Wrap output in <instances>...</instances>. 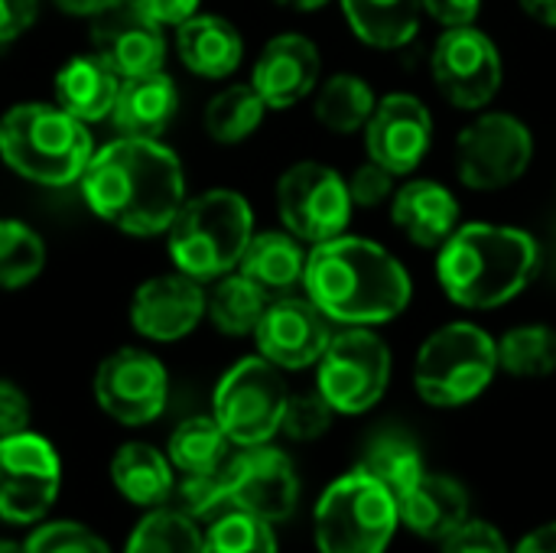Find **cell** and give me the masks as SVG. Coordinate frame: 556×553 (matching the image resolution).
I'll return each instance as SVG.
<instances>
[{
	"label": "cell",
	"instance_id": "8fae6325",
	"mask_svg": "<svg viewBox=\"0 0 556 553\" xmlns=\"http://www.w3.org/2000/svg\"><path fill=\"white\" fill-rule=\"evenodd\" d=\"M534 160L528 124L508 111H482L456 140V173L472 192H502L515 186Z\"/></svg>",
	"mask_w": 556,
	"mask_h": 553
},
{
	"label": "cell",
	"instance_id": "4fadbf2b",
	"mask_svg": "<svg viewBox=\"0 0 556 553\" xmlns=\"http://www.w3.org/2000/svg\"><path fill=\"white\" fill-rule=\"evenodd\" d=\"M91 394L111 420L124 427H147L166 411L169 375L153 352L124 345L94 368Z\"/></svg>",
	"mask_w": 556,
	"mask_h": 553
},
{
	"label": "cell",
	"instance_id": "7dc6e473",
	"mask_svg": "<svg viewBox=\"0 0 556 553\" xmlns=\"http://www.w3.org/2000/svg\"><path fill=\"white\" fill-rule=\"evenodd\" d=\"M511 553H556V521L534 528Z\"/></svg>",
	"mask_w": 556,
	"mask_h": 553
},
{
	"label": "cell",
	"instance_id": "2e32d148",
	"mask_svg": "<svg viewBox=\"0 0 556 553\" xmlns=\"http://www.w3.org/2000/svg\"><path fill=\"white\" fill-rule=\"evenodd\" d=\"M91 52L101 55L121 78L166 68L169 39L166 26L156 23L140 0H114L91 20Z\"/></svg>",
	"mask_w": 556,
	"mask_h": 553
},
{
	"label": "cell",
	"instance_id": "74e56055",
	"mask_svg": "<svg viewBox=\"0 0 556 553\" xmlns=\"http://www.w3.org/2000/svg\"><path fill=\"white\" fill-rule=\"evenodd\" d=\"M173 499H176V508L182 515H189L192 521H212L215 515H222L228 508L225 466H218L212 473H179V479L173 486Z\"/></svg>",
	"mask_w": 556,
	"mask_h": 553
},
{
	"label": "cell",
	"instance_id": "44dd1931",
	"mask_svg": "<svg viewBox=\"0 0 556 553\" xmlns=\"http://www.w3.org/2000/svg\"><path fill=\"white\" fill-rule=\"evenodd\" d=\"M173 46L179 62L208 81H222L238 72L244 59L241 29L222 13H192L179 26H173Z\"/></svg>",
	"mask_w": 556,
	"mask_h": 553
},
{
	"label": "cell",
	"instance_id": "ba28073f",
	"mask_svg": "<svg viewBox=\"0 0 556 553\" xmlns=\"http://www.w3.org/2000/svg\"><path fill=\"white\" fill-rule=\"evenodd\" d=\"M391 368V349L371 326H345L316 362V391L336 414H368L388 394Z\"/></svg>",
	"mask_w": 556,
	"mask_h": 553
},
{
	"label": "cell",
	"instance_id": "30bf717a",
	"mask_svg": "<svg viewBox=\"0 0 556 553\" xmlns=\"http://www.w3.org/2000/svg\"><path fill=\"white\" fill-rule=\"evenodd\" d=\"M274 199L280 225L309 248L345 235L352 222V196L345 176L316 160L287 166L277 179Z\"/></svg>",
	"mask_w": 556,
	"mask_h": 553
},
{
	"label": "cell",
	"instance_id": "d6986e66",
	"mask_svg": "<svg viewBox=\"0 0 556 553\" xmlns=\"http://www.w3.org/2000/svg\"><path fill=\"white\" fill-rule=\"evenodd\" d=\"M130 326L150 342H179L205 319V287L179 271L143 280L130 297Z\"/></svg>",
	"mask_w": 556,
	"mask_h": 553
},
{
	"label": "cell",
	"instance_id": "d590c367",
	"mask_svg": "<svg viewBox=\"0 0 556 553\" xmlns=\"http://www.w3.org/2000/svg\"><path fill=\"white\" fill-rule=\"evenodd\" d=\"M124 553H202L199 521L179 508H153L130 535Z\"/></svg>",
	"mask_w": 556,
	"mask_h": 553
},
{
	"label": "cell",
	"instance_id": "7bdbcfd3",
	"mask_svg": "<svg viewBox=\"0 0 556 553\" xmlns=\"http://www.w3.org/2000/svg\"><path fill=\"white\" fill-rule=\"evenodd\" d=\"M29 420H33L29 394L16 381L0 378V437H13V433L29 430Z\"/></svg>",
	"mask_w": 556,
	"mask_h": 553
},
{
	"label": "cell",
	"instance_id": "f546056e",
	"mask_svg": "<svg viewBox=\"0 0 556 553\" xmlns=\"http://www.w3.org/2000/svg\"><path fill=\"white\" fill-rule=\"evenodd\" d=\"M313 114L316 121L332 130V134H358L365 130L378 98H375V88L355 75V72H336L329 75L326 81L316 85L313 91Z\"/></svg>",
	"mask_w": 556,
	"mask_h": 553
},
{
	"label": "cell",
	"instance_id": "681fc988",
	"mask_svg": "<svg viewBox=\"0 0 556 553\" xmlns=\"http://www.w3.org/2000/svg\"><path fill=\"white\" fill-rule=\"evenodd\" d=\"M518 3L531 20H538L544 26H556V0H518Z\"/></svg>",
	"mask_w": 556,
	"mask_h": 553
},
{
	"label": "cell",
	"instance_id": "60d3db41",
	"mask_svg": "<svg viewBox=\"0 0 556 553\" xmlns=\"http://www.w3.org/2000/svg\"><path fill=\"white\" fill-rule=\"evenodd\" d=\"M440 553H511L505 535L482 518H469L463 521L453 535H446L440 541Z\"/></svg>",
	"mask_w": 556,
	"mask_h": 553
},
{
	"label": "cell",
	"instance_id": "7c38bea8",
	"mask_svg": "<svg viewBox=\"0 0 556 553\" xmlns=\"http://www.w3.org/2000/svg\"><path fill=\"white\" fill-rule=\"evenodd\" d=\"M430 72H433L440 95L459 111L489 108L505 75L495 39L476 23L450 26L440 33L433 55H430Z\"/></svg>",
	"mask_w": 556,
	"mask_h": 553
},
{
	"label": "cell",
	"instance_id": "603a6c76",
	"mask_svg": "<svg viewBox=\"0 0 556 553\" xmlns=\"http://www.w3.org/2000/svg\"><path fill=\"white\" fill-rule=\"evenodd\" d=\"M459 199L437 179H410L391 196L394 228L417 248H440L459 228Z\"/></svg>",
	"mask_w": 556,
	"mask_h": 553
},
{
	"label": "cell",
	"instance_id": "c3c4849f",
	"mask_svg": "<svg viewBox=\"0 0 556 553\" xmlns=\"http://www.w3.org/2000/svg\"><path fill=\"white\" fill-rule=\"evenodd\" d=\"M55 3V10H62V13H68V16H85V20H91L94 13H101L104 7H111L114 0H52Z\"/></svg>",
	"mask_w": 556,
	"mask_h": 553
},
{
	"label": "cell",
	"instance_id": "5b68a950",
	"mask_svg": "<svg viewBox=\"0 0 556 553\" xmlns=\"http://www.w3.org/2000/svg\"><path fill=\"white\" fill-rule=\"evenodd\" d=\"M254 235V209L235 189L189 196L166 228V251L179 274L212 284L231 271Z\"/></svg>",
	"mask_w": 556,
	"mask_h": 553
},
{
	"label": "cell",
	"instance_id": "cb8c5ba5",
	"mask_svg": "<svg viewBox=\"0 0 556 553\" xmlns=\"http://www.w3.org/2000/svg\"><path fill=\"white\" fill-rule=\"evenodd\" d=\"M397 512L407 531L440 544L446 535L472 518V502L459 479L446 473H424V479L397 502Z\"/></svg>",
	"mask_w": 556,
	"mask_h": 553
},
{
	"label": "cell",
	"instance_id": "f35d334b",
	"mask_svg": "<svg viewBox=\"0 0 556 553\" xmlns=\"http://www.w3.org/2000/svg\"><path fill=\"white\" fill-rule=\"evenodd\" d=\"M332 417H336V411L329 407V401L319 391L290 394L287 407H283L280 433H287L296 443H313L332 427Z\"/></svg>",
	"mask_w": 556,
	"mask_h": 553
},
{
	"label": "cell",
	"instance_id": "7402d4cb",
	"mask_svg": "<svg viewBox=\"0 0 556 553\" xmlns=\"http://www.w3.org/2000/svg\"><path fill=\"white\" fill-rule=\"evenodd\" d=\"M176 111H179V85L166 68H156L147 75L121 78L108 121L121 137L160 140L173 124Z\"/></svg>",
	"mask_w": 556,
	"mask_h": 553
},
{
	"label": "cell",
	"instance_id": "816d5d0a",
	"mask_svg": "<svg viewBox=\"0 0 556 553\" xmlns=\"http://www.w3.org/2000/svg\"><path fill=\"white\" fill-rule=\"evenodd\" d=\"M0 553H26V548H20L13 541H0Z\"/></svg>",
	"mask_w": 556,
	"mask_h": 553
},
{
	"label": "cell",
	"instance_id": "83f0119b",
	"mask_svg": "<svg viewBox=\"0 0 556 553\" xmlns=\"http://www.w3.org/2000/svg\"><path fill=\"white\" fill-rule=\"evenodd\" d=\"M349 29L371 49H404L424 23L420 0H339Z\"/></svg>",
	"mask_w": 556,
	"mask_h": 553
},
{
	"label": "cell",
	"instance_id": "bcb514c9",
	"mask_svg": "<svg viewBox=\"0 0 556 553\" xmlns=\"http://www.w3.org/2000/svg\"><path fill=\"white\" fill-rule=\"evenodd\" d=\"M199 3H202V0H140V7H143L156 23H163L166 29L179 26V23L189 20L192 13H199Z\"/></svg>",
	"mask_w": 556,
	"mask_h": 553
},
{
	"label": "cell",
	"instance_id": "484cf974",
	"mask_svg": "<svg viewBox=\"0 0 556 553\" xmlns=\"http://www.w3.org/2000/svg\"><path fill=\"white\" fill-rule=\"evenodd\" d=\"M306 248L300 238H293L287 228H270V231H254L238 271L254 280L267 297H283L303 287L306 274Z\"/></svg>",
	"mask_w": 556,
	"mask_h": 553
},
{
	"label": "cell",
	"instance_id": "9c48e42d",
	"mask_svg": "<svg viewBox=\"0 0 556 553\" xmlns=\"http://www.w3.org/2000/svg\"><path fill=\"white\" fill-rule=\"evenodd\" d=\"M287 398L283 372L264 355H248L218 378L212 417L235 447H261L280 433Z\"/></svg>",
	"mask_w": 556,
	"mask_h": 553
},
{
	"label": "cell",
	"instance_id": "f1b7e54d",
	"mask_svg": "<svg viewBox=\"0 0 556 553\" xmlns=\"http://www.w3.org/2000/svg\"><path fill=\"white\" fill-rule=\"evenodd\" d=\"M270 297L248 280L241 271H231L218 280H212V290H205V316L208 323L231 339L254 336Z\"/></svg>",
	"mask_w": 556,
	"mask_h": 553
},
{
	"label": "cell",
	"instance_id": "3957f363",
	"mask_svg": "<svg viewBox=\"0 0 556 553\" xmlns=\"http://www.w3.org/2000/svg\"><path fill=\"white\" fill-rule=\"evenodd\" d=\"M437 280L463 310H498L521 297L541 267L534 235L515 225L469 222L437 248Z\"/></svg>",
	"mask_w": 556,
	"mask_h": 553
},
{
	"label": "cell",
	"instance_id": "836d02e7",
	"mask_svg": "<svg viewBox=\"0 0 556 553\" xmlns=\"http://www.w3.org/2000/svg\"><path fill=\"white\" fill-rule=\"evenodd\" d=\"M498 345V372L511 378H551L556 372V329L544 323H525L508 329Z\"/></svg>",
	"mask_w": 556,
	"mask_h": 553
},
{
	"label": "cell",
	"instance_id": "4316f807",
	"mask_svg": "<svg viewBox=\"0 0 556 553\" xmlns=\"http://www.w3.org/2000/svg\"><path fill=\"white\" fill-rule=\"evenodd\" d=\"M111 482L130 505L160 508L173 499L176 469L156 447L124 443L111 460Z\"/></svg>",
	"mask_w": 556,
	"mask_h": 553
},
{
	"label": "cell",
	"instance_id": "ffe728a7",
	"mask_svg": "<svg viewBox=\"0 0 556 553\" xmlns=\"http://www.w3.org/2000/svg\"><path fill=\"white\" fill-rule=\"evenodd\" d=\"M323 81L319 46L303 33H280L254 59L251 85L270 111H287L309 98Z\"/></svg>",
	"mask_w": 556,
	"mask_h": 553
},
{
	"label": "cell",
	"instance_id": "8992f818",
	"mask_svg": "<svg viewBox=\"0 0 556 553\" xmlns=\"http://www.w3.org/2000/svg\"><path fill=\"white\" fill-rule=\"evenodd\" d=\"M498 375V345L476 323H446L424 339L414 359V388L430 407H463Z\"/></svg>",
	"mask_w": 556,
	"mask_h": 553
},
{
	"label": "cell",
	"instance_id": "e575fe53",
	"mask_svg": "<svg viewBox=\"0 0 556 553\" xmlns=\"http://www.w3.org/2000/svg\"><path fill=\"white\" fill-rule=\"evenodd\" d=\"M46 267V241L42 235L20 222L0 218V290L29 287Z\"/></svg>",
	"mask_w": 556,
	"mask_h": 553
},
{
	"label": "cell",
	"instance_id": "9a60e30c",
	"mask_svg": "<svg viewBox=\"0 0 556 553\" xmlns=\"http://www.w3.org/2000/svg\"><path fill=\"white\" fill-rule=\"evenodd\" d=\"M228 508L248 512L270 525L293 518L300 505V476L293 460L277 447H241L235 460L225 463Z\"/></svg>",
	"mask_w": 556,
	"mask_h": 553
},
{
	"label": "cell",
	"instance_id": "1f68e13d",
	"mask_svg": "<svg viewBox=\"0 0 556 553\" xmlns=\"http://www.w3.org/2000/svg\"><path fill=\"white\" fill-rule=\"evenodd\" d=\"M267 104L264 98L254 91L251 81H238V85H225L222 91H215L202 111V127L215 143L235 147L244 143L267 117Z\"/></svg>",
	"mask_w": 556,
	"mask_h": 553
},
{
	"label": "cell",
	"instance_id": "d4e9b609",
	"mask_svg": "<svg viewBox=\"0 0 556 553\" xmlns=\"http://www.w3.org/2000/svg\"><path fill=\"white\" fill-rule=\"evenodd\" d=\"M121 75L94 52L68 55L52 78V101L65 108L81 124H98L111 117Z\"/></svg>",
	"mask_w": 556,
	"mask_h": 553
},
{
	"label": "cell",
	"instance_id": "7a4b0ae2",
	"mask_svg": "<svg viewBox=\"0 0 556 553\" xmlns=\"http://www.w3.org/2000/svg\"><path fill=\"white\" fill-rule=\"evenodd\" d=\"M306 297L339 326H384L414 297L407 267L378 241L339 235L313 244L303 274Z\"/></svg>",
	"mask_w": 556,
	"mask_h": 553
},
{
	"label": "cell",
	"instance_id": "d6a6232c",
	"mask_svg": "<svg viewBox=\"0 0 556 553\" xmlns=\"http://www.w3.org/2000/svg\"><path fill=\"white\" fill-rule=\"evenodd\" d=\"M228 447L231 440L215 417H189L169 433L166 456L176 473H212L228 463Z\"/></svg>",
	"mask_w": 556,
	"mask_h": 553
},
{
	"label": "cell",
	"instance_id": "ee69618b",
	"mask_svg": "<svg viewBox=\"0 0 556 553\" xmlns=\"http://www.w3.org/2000/svg\"><path fill=\"white\" fill-rule=\"evenodd\" d=\"M39 20V0H0V46L26 36Z\"/></svg>",
	"mask_w": 556,
	"mask_h": 553
},
{
	"label": "cell",
	"instance_id": "f907efd6",
	"mask_svg": "<svg viewBox=\"0 0 556 553\" xmlns=\"http://www.w3.org/2000/svg\"><path fill=\"white\" fill-rule=\"evenodd\" d=\"M277 3L287 10H296V13H313V10H323L329 0H277Z\"/></svg>",
	"mask_w": 556,
	"mask_h": 553
},
{
	"label": "cell",
	"instance_id": "ac0fdd59",
	"mask_svg": "<svg viewBox=\"0 0 556 553\" xmlns=\"http://www.w3.org/2000/svg\"><path fill=\"white\" fill-rule=\"evenodd\" d=\"M332 339V323L309 297H270L257 329V355H264L280 372L313 368Z\"/></svg>",
	"mask_w": 556,
	"mask_h": 553
},
{
	"label": "cell",
	"instance_id": "5bb4252c",
	"mask_svg": "<svg viewBox=\"0 0 556 553\" xmlns=\"http://www.w3.org/2000/svg\"><path fill=\"white\" fill-rule=\"evenodd\" d=\"M62 489V463L39 433L0 437V518L33 525L49 515Z\"/></svg>",
	"mask_w": 556,
	"mask_h": 553
},
{
	"label": "cell",
	"instance_id": "277c9868",
	"mask_svg": "<svg viewBox=\"0 0 556 553\" xmlns=\"http://www.w3.org/2000/svg\"><path fill=\"white\" fill-rule=\"evenodd\" d=\"M94 153L88 124L55 101H20L0 117V160L26 183L75 186Z\"/></svg>",
	"mask_w": 556,
	"mask_h": 553
},
{
	"label": "cell",
	"instance_id": "b9f144b4",
	"mask_svg": "<svg viewBox=\"0 0 556 553\" xmlns=\"http://www.w3.org/2000/svg\"><path fill=\"white\" fill-rule=\"evenodd\" d=\"M394 173H388L384 166H378V163H362L355 173H352V179H345L349 183V196H352V205H358V209H378V205H384L391 196H394Z\"/></svg>",
	"mask_w": 556,
	"mask_h": 553
},
{
	"label": "cell",
	"instance_id": "ab89813d",
	"mask_svg": "<svg viewBox=\"0 0 556 553\" xmlns=\"http://www.w3.org/2000/svg\"><path fill=\"white\" fill-rule=\"evenodd\" d=\"M26 553H111L108 544L85 525L75 521H52L33 531V538L23 544Z\"/></svg>",
	"mask_w": 556,
	"mask_h": 553
},
{
	"label": "cell",
	"instance_id": "52a82bcc",
	"mask_svg": "<svg viewBox=\"0 0 556 553\" xmlns=\"http://www.w3.org/2000/svg\"><path fill=\"white\" fill-rule=\"evenodd\" d=\"M401 525L397 499L371 473L355 466L316 502L313 535L319 553H384Z\"/></svg>",
	"mask_w": 556,
	"mask_h": 553
},
{
	"label": "cell",
	"instance_id": "8d00e7d4",
	"mask_svg": "<svg viewBox=\"0 0 556 553\" xmlns=\"http://www.w3.org/2000/svg\"><path fill=\"white\" fill-rule=\"evenodd\" d=\"M202 553H277L274 525L238 508H225L202 535Z\"/></svg>",
	"mask_w": 556,
	"mask_h": 553
},
{
	"label": "cell",
	"instance_id": "6da1fadb",
	"mask_svg": "<svg viewBox=\"0 0 556 553\" xmlns=\"http://www.w3.org/2000/svg\"><path fill=\"white\" fill-rule=\"evenodd\" d=\"M78 189L94 218L134 238L166 235L189 199L186 169L173 147L121 134L104 147H94Z\"/></svg>",
	"mask_w": 556,
	"mask_h": 553
},
{
	"label": "cell",
	"instance_id": "4dcf8cb0",
	"mask_svg": "<svg viewBox=\"0 0 556 553\" xmlns=\"http://www.w3.org/2000/svg\"><path fill=\"white\" fill-rule=\"evenodd\" d=\"M365 473H371L381 486H388V492L401 502L427 473L424 466V453L417 447L414 437H407L404 430H381L368 440L362 463Z\"/></svg>",
	"mask_w": 556,
	"mask_h": 553
},
{
	"label": "cell",
	"instance_id": "f6af8a7d",
	"mask_svg": "<svg viewBox=\"0 0 556 553\" xmlns=\"http://www.w3.org/2000/svg\"><path fill=\"white\" fill-rule=\"evenodd\" d=\"M424 13L433 16L443 29L450 26H469L482 13V0H420Z\"/></svg>",
	"mask_w": 556,
	"mask_h": 553
},
{
	"label": "cell",
	"instance_id": "e0dca14e",
	"mask_svg": "<svg viewBox=\"0 0 556 553\" xmlns=\"http://www.w3.org/2000/svg\"><path fill=\"white\" fill-rule=\"evenodd\" d=\"M433 147V114L410 91L378 98L365 124V153L394 176H410Z\"/></svg>",
	"mask_w": 556,
	"mask_h": 553
}]
</instances>
